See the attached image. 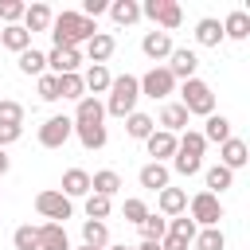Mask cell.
I'll list each match as a JSON object with an SVG mask.
<instances>
[{
  "mask_svg": "<svg viewBox=\"0 0 250 250\" xmlns=\"http://www.w3.org/2000/svg\"><path fill=\"white\" fill-rule=\"evenodd\" d=\"M203 176H207V191H211V195H219V191L234 188V172H230V168H223V164H211Z\"/></svg>",
  "mask_w": 250,
  "mask_h": 250,
  "instance_id": "1f68e13d",
  "label": "cell"
},
{
  "mask_svg": "<svg viewBox=\"0 0 250 250\" xmlns=\"http://www.w3.org/2000/svg\"><path fill=\"white\" fill-rule=\"evenodd\" d=\"M74 125H105V105L98 102V98H78V105H74V117H70Z\"/></svg>",
  "mask_w": 250,
  "mask_h": 250,
  "instance_id": "5bb4252c",
  "label": "cell"
},
{
  "mask_svg": "<svg viewBox=\"0 0 250 250\" xmlns=\"http://www.w3.org/2000/svg\"><path fill=\"white\" fill-rule=\"evenodd\" d=\"M82 246L105 250V246H109V227L98 223V219H86V223H82Z\"/></svg>",
  "mask_w": 250,
  "mask_h": 250,
  "instance_id": "83f0119b",
  "label": "cell"
},
{
  "mask_svg": "<svg viewBox=\"0 0 250 250\" xmlns=\"http://www.w3.org/2000/svg\"><path fill=\"white\" fill-rule=\"evenodd\" d=\"M74 137L82 141V148H105V141H109V133H105V125H74Z\"/></svg>",
  "mask_w": 250,
  "mask_h": 250,
  "instance_id": "f546056e",
  "label": "cell"
},
{
  "mask_svg": "<svg viewBox=\"0 0 250 250\" xmlns=\"http://www.w3.org/2000/svg\"><path fill=\"white\" fill-rule=\"evenodd\" d=\"M90 191H94V195L113 199V195L121 191V176H117L113 168H102V172H94V176H90Z\"/></svg>",
  "mask_w": 250,
  "mask_h": 250,
  "instance_id": "cb8c5ba5",
  "label": "cell"
},
{
  "mask_svg": "<svg viewBox=\"0 0 250 250\" xmlns=\"http://www.w3.org/2000/svg\"><path fill=\"white\" fill-rule=\"evenodd\" d=\"M59 98H86V86H82V74H59Z\"/></svg>",
  "mask_w": 250,
  "mask_h": 250,
  "instance_id": "e575fe53",
  "label": "cell"
},
{
  "mask_svg": "<svg viewBox=\"0 0 250 250\" xmlns=\"http://www.w3.org/2000/svg\"><path fill=\"white\" fill-rule=\"evenodd\" d=\"M137 102H141V86H137V78H133V74H117V78L109 82L105 113H109V117H129V113L137 109Z\"/></svg>",
  "mask_w": 250,
  "mask_h": 250,
  "instance_id": "7a4b0ae2",
  "label": "cell"
},
{
  "mask_svg": "<svg viewBox=\"0 0 250 250\" xmlns=\"http://www.w3.org/2000/svg\"><path fill=\"white\" fill-rule=\"evenodd\" d=\"M152 129H156V121H152L148 113H141V109H133V113L125 117V133H129L133 141H148Z\"/></svg>",
  "mask_w": 250,
  "mask_h": 250,
  "instance_id": "f1b7e54d",
  "label": "cell"
},
{
  "mask_svg": "<svg viewBox=\"0 0 250 250\" xmlns=\"http://www.w3.org/2000/svg\"><path fill=\"white\" fill-rule=\"evenodd\" d=\"M191 246H195V250H227V234H223L219 227H203V230H195Z\"/></svg>",
  "mask_w": 250,
  "mask_h": 250,
  "instance_id": "d6a6232c",
  "label": "cell"
},
{
  "mask_svg": "<svg viewBox=\"0 0 250 250\" xmlns=\"http://www.w3.org/2000/svg\"><path fill=\"white\" fill-rule=\"evenodd\" d=\"M70 137H74V121H70L66 113H55V117H47V121L39 125V145H43V148H62Z\"/></svg>",
  "mask_w": 250,
  "mask_h": 250,
  "instance_id": "ba28073f",
  "label": "cell"
},
{
  "mask_svg": "<svg viewBox=\"0 0 250 250\" xmlns=\"http://www.w3.org/2000/svg\"><path fill=\"white\" fill-rule=\"evenodd\" d=\"M35 250H70L66 227H59V223H43V227H35Z\"/></svg>",
  "mask_w": 250,
  "mask_h": 250,
  "instance_id": "8fae6325",
  "label": "cell"
},
{
  "mask_svg": "<svg viewBox=\"0 0 250 250\" xmlns=\"http://www.w3.org/2000/svg\"><path fill=\"white\" fill-rule=\"evenodd\" d=\"M105 12L113 16V23H117V27H129V23H137V20H141V4H137V0H113Z\"/></svg>",
  "mask_w": 250,
  "mask_h": 250,
  "instance_id": "d4e9b609",
  "label": "cell"
},
{
  "mask_svg": "<svg viewBox=\"0 0 250 250\" xmlns=\"http://www.w3.org/2000/svg\"><path fill=\"white\" fill-rule=\"evenodd\" d=\"M78 250H94V246H78Z\"/></svg>",
  "mask_w": 250,
  "mask_h": 250,
  "instance_id": "f907efd6",
  "label": "cell"
},
{
  "mask_svg": "<svg viewBox=\"0 0 250 250\" xmlns=\"http://www.w3.org/2000/svg\"><path fill=\"white\" fill-rule=\"evenodd\" d=\"M137 250H160V242H148V238H145V242H141Z\"/></svg>",
  "mask_w": 250,
  "mask_h": 250,
  "instance_id": "c3c4849f",
  "label": "cell"
},
{
  "mask_svg": "<svg viewBox=\"0 0 250 250\" xmlns=\"http://www.w3.org/2000/svg\"><path fill=\"white\" fill-rule=\"evenodd\" d=\"M109 211H113V203L105 199V195H86V219H98V223H105L109 219Z\"/></svg>",
  "mask_w": 250,
  "mask_h": 250,
  "instance_id": "d590c367",
  "label": "cell"
},
{
  "mask_svg": "<svg viewBox=\"0 0 250 250\" xmlns=\"http://www.w3.org/2000/svg\"><path fill=\"white\" fill-rule=\"evenodd\" d=\"M35 211H39V215H43L47 223H59V227H62V223H66V219L74 215V203H70V199H66L62 191L47 188V191H39V195H35Z\"/></svg>",
  "mask_w": 250,
  "mask_h": 250,
  "instance_id": "8992f818",
  "label": "cell"
},
{
  "mask_svg": "<svg viewBox=\"0 0 250 250\" xmlns=\"http://www.w3.org/2000/svg\"><path fill=\"white\" fill-rule=\"evenodd\" d=\"M82 66V51H62V47H51L47 51V74H78Z\"/></svg>",
  "mask_w": 250,
  "mask_h": 250,
  "instance_id": "30bf717a",
  "label": "cell"
},
{
  "mask_svg": "<svg viewBox=\"0 0 250 250\" xmlns=\"http://www.w3.org/2000/svg\"><path fill=\"white\" fill-rule=\"evenodd\" d=\"M23 8H27V4H20V0H0V23H4V27L20 23V20H23Z\"/></svg>",
  "mask_w": 250,
  "mask_h": 250,
  "instance_id": "ab89813d",
  "label": "cell"
},
{
  "mask_svg": "<svg viewBox=\"0 0 250 250\" xmlns=\"http://www.w3.org/2000/svg\"><path fill=\"white\" fill-rule=\"evenodd\" d=\"M246 160H250V148H246V141H242V137H230V141H223V145H219V164H223V168H230V172H234V168H242Z\"/></svg>",
  "mask_w": 250,
  "mask_h": 250,
  "instance_id": "9a60e30c",
  "label": "cell"
},
{
  "mask_svg": "<svg viewBox=\"0 0 250 250\" xmlns=\"http://www.w3.org/2000/svg\"><path fill=\"white\" fill-rule=\"evenodd\" d=\"M172 168H176L180 176H195V172H203V160H199V156H184V152H176V156H172Z\"/></svg>",
  "mask_w": 250,
  "mask_h": 250,
  "instance_id": "60d3db41",
  "label": "cell"
},
{
  "mask_svg": "<svg viewBox=\"0 0 250 250\" xmlns=\"http://www.w3.org/2000/svg\"><path fill=\"white\" fill-rule=\"evenodd\" d=\"M234 133H230V121L223 117V113H211L207 117V125H203V141L207 145H223V141H230Z\"/></svg>",
  "mask_w": 250,
  "mask_h": 250,
  "instance_id": "4316f807",
  "label": "cell"
},
{
  "mask_svg": "<svg viewBox=\"0 0 250 250\" xmlns=\"http://www.w3.org/2000/svg\"><path fill=\"white\" fill-rule=\"evenodd\" d=\"M137 86H141V98L168 102V94L176 90V78L168 74V66H152V70H145V74L137 78Z\"/></svg>",
  "mask_w": 250,
  "mask_h": 250,
  "instance_id": "52a82bcc",
  "label": "cell"
},
{
  "mask_svg": "<svg viewBox=\"0 0 250 250\" xmlns=\"http://www.w3.org/2000/svg\"><path fill=\"white\" fill-rule=\"evenodd\" d=\"M39 98L43 102H59V78L55 74H39Z\"/></svg>",
  "mask_w": 250,
  "mask_h": 250,
  "instance_id": "7bdbcfd3",
  "label": "cell"
},
{
  "mask_svg": "<svg viewBox=\"0 0 250 250\" xmlns=\"http://www.w3.org/2000/svg\"><path fill=\"white\" fill-rule=\"evenodd\" d=\"M121 215H125L129 223L141 227V223L148 219V207H145V199H125V203H121Z\"/></svg>",
  "mask_w": 250,
  "mask_h": 250,
  "instance_id": "b9f144b4",
  "label": "cell"
},
{
  "mask_svg": "<svg viewBox=\"0 0 250 250\" xmlns=\"http://www.w3.org/2000/svg\"><path fill=\"white\" fill-rule=\"evenodd\" d=\"M137 180H141V188H148V191H160V188H168L172 172H168V164H156V160H148V164L137 172Z\"/></svg>",
  "mask_w": 250,
  "mask_h": 250,
  "instance_id": "44dd1931",
  "label": "cell"
},
{
  "mask_svg": "<svg viewBox=\"0 0 250 250\" xmlns=\"http://www.w3.org/2000/svg\"><path fill=\"white\" fill-rule=\"evenodd\" d=\"M20 70H23V74H35V78H39V74H47V55H43V51H35V47H27V51L20 55Z\"/></svg>",
  "mask_w": 250,
  "mask_h": 250,
  "instance_id": "836d02e7",
  "label": "cell"
},
{
  "mask_svg": "<svg viewBox=\"0 0 250 250\" xmlns=\"http://www.w3.org/2000/svg\"><path fill=\"white\" fill-rule=\"evenodd\" d=\"M195 230H199V227L188 219V211H184V215H176V219H168V234H180V238H188V242H191V238H195Z\"/></svg>",
  "mask_w": 250,
  "mask_h": 250,
  "instance_id": "f35d334b",
  "label": "cell"
},
{
  "mask_svg": "<svg viewBox=\"0 0 250 250\" xmlns=\"http://www.w3.org/2000/svg\"><path fill=\"white\" fill-rule=\"evenodd\" d=\"M109 82H113V74H109L105 66H98V62H90V70L82 74V86H86V94H90V98L109 94Z\"/></svg>",
  "mask_w": 250,
  "mask_h": 250,
  "instance_id": "603a6c76",
  "label": "cell"
},
{
  "mask_svg": "<svg viewBox=\"0 0 250 250\" xmlns=\"http://www.w3.org/2000/svg\"><path fill=\"white\" fill-rule=\"evenodd\" d=\"M98 35V23L86 20L82 12H59L51 20V43L62 47V51H78L82 43H90Z\"/></svg>",
  "mask_w": 250,
  "mask_h": 250,
  "instance_id": "6da1fadb",
  "label": "cell"
},
{
  "mask_svg": "<svg viewBox=\"0 0 250 250\" xmlns=\"http://www.w3.org/2000/svg\"><path fill=\"white\" fill-rule=\"evenodd\" d=\"M0 125H23V105L16 98H0Z\"/></svg>",
  "mask_w": 250,
  "mask_h": 250,
  "instance_id": "74e56055",
  "label": "cell"
},
{
  "mask_svg": "<svg viewBox=\"0 0 250 250\" xmlns=\"http://www.w3.org/2000/svg\"><path fill=\"white\" fill-rule=\"evenodd\" d=\"M164 66H168V74H172L176 82H188V78H195V70H199V55H195L191 47H176Z\"/></svg>",
  "mask_w": 250,
  "mask_h": 250,
  "instance_id": "9c48e42d",
  "label": "cell"
},
{
  "mask_svg": "<svg viewBox=\"0 0 250 250\" xmlns=\"http://www.w3.org/2000/svg\"><path fill=\"white\" fill-rule=\"evenodd\" d=\"M62 195H66V199L90 195V172H86V168H66V172H62Z\"/></svg>",
  "mask_w": 250,
  "mask_h": 250,
  "instance_id": "7402d4cb",
  "label": "cell"
},
{
  "mask_svg": "<svg viewBox=\"0 0 250 250\" xmlns=\"http://www.w3.org/2000/svg\"><path fill=\"white\" fill-rule=\"evenodd\" d=\"M141 234H145L148 242H160V238L168 234V219H164V215H152V211H148V219L141 223Z\"/></svg>",
  "mask_w": 250,
  "mask_h": 250,
  "instance_id": "8d00e7d4",
  "label": "cell"
},
{
  "mask_svg": "<svg viewBox=\"0 0 250 250\" xmlns=\"http://www.w3.org/2000/svg\"><path fill=\"white\" fill-rule=\"evenodd\" d=\"M180 105L188 109V117H211L215 113V94L203 78H188L180 86Z\"/></svg>",
  "mask_w": 250,
  "mask_h": 250,
  "instance_id": "3957f363",
  "label": "cell"
},
{
  "mask_svg": "<svg viewBox=\"0 0 250 250\" xmlns=\"http://www.w3.org/2000/svg\"><path fill=\"white\" fill-rule=\"evenodd\" d=\"M141 51H145L152 62H160V59H168V55L176 51V43H172V35H168V31H145Z\"/></svg>",
  "mask_w": 250,
  "mask_h": 250,
  "instance_id": "4fadbf2b",
  "label": "cell"
},
{
  "mask_svg": "<svg viewBox=\"0 0 250 250\" xmlns=\"http://www.w3.org/2000/svg\"><path fill=\"white\" fill-rule=\"evenodd\" d=\"M105 250H137V246H105Z\"/></svg>",
  "mask_w": 250,
  "mask_h": 250,
  "instance_id": "681fc988",
  "label": "cell"
},
{
  "mask_svg": "<svg viewBox=\"0 0 250 250\" xmlns=\"http://www.w3.org/2000/svg\"><path fill=\"white\" fill-rule=\"evenodd\" d=\"M223 27V39H250V12H242V8H234V12H227V20L219 23Z\"/></svg>",
  "mask_w": 250,
  "mask_h": 250,
  "instance_id": "d6986e66",
  "label": "cell"
},
{
  "mask_svg": "<svg viewBox=\"0 0 250 250\" xmlns=\"http://www.w3.org/2000/svg\"><path fill=\"white\" fill-rule=\"evenodd\" d=\"M0 43L8 47V51H16V55H23L27 47H31V35L20 27V23H12V27H0Z\"/></svg>",
  "mask_w": 250,
  "mask_h": 250,
  "instance_id": "4dcf8cb0",
  "label": "cell"
},
{
  "mask_svg": "<svg viewBox=\"0 0 250 250\" xmlns=\"http://www.w3.org/2000/svg\"><path fill=\"white\" fill-rule=\"evenodd\" d=\"M145 148H148V156H152L156 164H164L168 156H176V137H172V133H164V129H152V133H148V141H145Z\"/></svg>",
  "mask_w": 250,
  "mask_h": 250,
  "instance_id": "ac0fdd59",
  "label": "cell"
},
{
  "mask_svg": "<svg viewBox=\"0 0 250 250\" xmlns=\"http://www.w3.org/2000/svg\"><path fill=\"white\" fill-rule=\"evenodd\" d=\"M12 246H16V250H35V227H16Z\"/></svg>",
  "mask_w": 250,
  "mask_h": 250,
  "instance_id": "ee69618b",
  "label": "cell"
},
{
  "mask_svg": "<svg viewBox=\"0 0 250 250\" xmlns=\"http://www.w3.org/2000/svg\"><path fill=\"white\" fill-rule=\"evenodd\" d=\"M160 129L172 133V137H180V133L188 129V109H184L180 102H164V105H160Z\"/></svg>",
  "mask_w": 250,
  "mask_h": 250,
  "instance_id": "e0dca14e",
  "label": "cell"
},
{
  "mask_svg": "<svg viewBox=\"0 0 250 250\" xmlns=\"http://www.w3.org/2000/svg\"><path fill=\"white\" fill-rule=\"evenodd\" d=\"M188 219L203 230V227H219V219H223V203H219V195H211V191H195L191 199H188Z\"/></svg>",
  "mask_w": 250,
  "mask_h": 250,
  "instance_id": "277c9868",
  "label": "cell"
},
{
  "mask_svg": "<svg viewBox=\"0 0 250 250\" xmlns=\"http://www.w3.org/2000/svg\"><path fill=\"white\" fill-rule=\"evenodd\" d=\"M195 43H199V47H219V43H223V27H219L215 16H203V20L195 23Z\"/></svg>",
  "mask_w": 250,
  "mask_h": 250,
  "instance_id": "484cf974",
  "label": "cell"
},
{
  "mask_svg": "<svg viewBox=\"0 0 250 250\" xmlns=\"http://www.w3.org/2000/svg\"><path fill=\"white\" fill-rule=\"evenodd\" d=\"M8 168H12V156H8V152H4V148H0V176H4V172H8Z\"/></svg>",
  "mask_w": 250,
  "mask_h": 250,
  "instance_id": "7dc6e473",
  "label": "cell"
},
{
  "mask_svg": "<svg viewBox=\"0 0 250 250\" xmlns=\"http://www.w3.org/2000/svg\"><path fill=\"white\" fill-rule=\"evenodd\" d=\"M105 8H109L105 0H86V4H82V16H86V20H98Z\"/></svg>",
  "mask_w": 250,
  "mask_h": 250,
  "instance_id": "bcb514c9",
  "label": "cell"
},
{
  "mask_svg": "<svg viewBox=\"0 0 250 250\" xmlns=\"http://www.w3.org/2000/svg\"><path fill=\"white\" fill-rule=\"evenodd\" d=\"M23 137V125H0V148H8V145H16Z\"/></svg>",
  "mask_w": 250,
  "mask_h": 250,
  "instance_id": "f6af8a7d",
  "label": "cell"
},
{
  "mask_svg": "<svg viewBox=\"0 0 250 250\" xmlns=\"http://www.w3.org/2000/svg\"><path fill=\"white\" fill-rule=\"evenodd\" d=\"M141 16H148L152 23H156V31H176L180 27V20H184V12H180V4L176 0H145L141 4Z\"/></svg>",
  "mask_w": 250,
  "mask_h": 250,
  "instance_id": "5b68a950",
  "label": "cell"
},
{
  "mask_svg": "<svg viewBox=\"0 0 250 250\" xmlns=\"http://www.w3.org/2000/svg\"><path fill=\"white\" fill-rule=\"evenodd\" d=\"M113 51H117V39H113L109 31H98V35L86 43V59H90V62H98V66H105V59H109Z\"/></svg>",
  "mask_w": 250,
  "mask_h": 250,
  "instance_id": "ffe728a7",
  "label": "cell"
},
{
  "mask_svg": "<svg viewBox=\"0 0 250 250\" xmlns=\"http://www.w3.org/2000/svg\"><path fill=\"white\" fill-rule=\"evenodd\" d=\"M51 20H55V12H51L47 4H27L20 27H23L27 35H35V31H51Z\"/></svg>",
  "mask_w": 250,
  "mask_h": 250,
  "instance_id": "2e32d148",
  "label": "cell"
},
{
  "mask_svg": "<svg viewBox=\"0 0 250 250\" xmlns=\"http://www.w3.org/2000/svg\"><path fill=\"white\" fill-rule=\"evenodd\" d=\"M156 207H160L164 219H176V215L188 211V191L184 188H160L156 191Z\"/></svg>",
  "mask_w": 250,
  "mask_h": 250,
  "instance_id": "7c38bea8",
  "label": "cell"
}]
</instances>
